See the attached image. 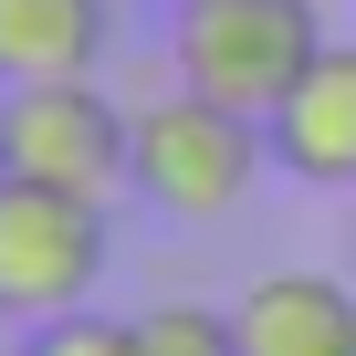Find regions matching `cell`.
<instances>
[{"label":"cell","instance_id":"6da1fadb","mask_svg":"<svg viewBox=\"0 0 356 356\" xmlns=\"http://www.w3.org/2000/svg\"><path fill=\"white\" fill-rule=\"evenodd\" d=\"M262 168H273L262 115H231V105H210L200 84L136 105V200H147L157 220H178V231L231 220V210L252 200Z\"/></svg>","mask_w":356,"mask_h":356},{"label":"cell","instance_id":"7a4b0ae2","mask_svg":"<svg viewBox=\"0 0 356 356\" xmlns=\"http://www.w3.org/2000/svg\"><path fill=\"white\" fill-rule=\"evenodd\" d=\"M0 168L11 178H42V189H74L95 210H115L136 189V115L95 84V74H63V84H0Z\"/></svg>","mask_w":356,"mask_h":356},{"label":"cell","instance_id":"3957f363","mask_svg":"<svg viewBox=\"0 0 356 356\" xmlns=\"http://www.w3.org/2000/svg\"><path fill=\"white\" fill-rule=\"evenodd\" d=\"M314 53H325L314 0H178V32H168L178 84H200L231 115H273Z\"/></svg>","mask_w":356,"mask_h":356},{"label":"cell","instance_id":"277c9868","mask_svg":"<svg viewBox=\"0 0 356 356\" xmlns=\"http://www.w3.org/2000/svg\"><path fill=\"white\" fill-rule=\"evenodd\" d=\"M105 273V210L42 178H0V325H53Z\"/></svg>","mask_w":356,"mask_h":356},{"label":"cell","instance_id":"5b68a950","mask_svg":"<svg viewBox=\"0 0 356 356\" xmlns=\"http://www.w3.org/2000/svg\"><path fill=\"white\" fill-rule=\"evenodd\" d=\"M273 168L304 189H356V42H325L304 63V84L262 115Z\"/></svg>","mask_w":356,"mask_h":356},{"label":"cell","instance_id":"8992f818","mask_svg":"<svg viewBox=\"0 0 356 356\" xmlns=\"http://www.w3.org/2000/svg\"><path fill=\"white\" fill-rule=\"evenodd\" d=\"M241 356H356V293L335 273H262L241 304Z\"/></svg>","mask_w":356,"mask_h":356},{"label":"cell","instance_id":"52a82bcc","mask_svg":"<svg viewBox=\"0 0 356 356\" xmlns=\"http://www.w3.org/2000/svg\"><path fill=\"white\" fill-rule=\"evenodd\" d=\"M105 63V0H0V84H63Z\"/></svg>","mask_w":356,"mask_h":356},{"label":"cell","instance_id":"ba28073f","mask_svg":"<svg viewBox=\"0 0 356 356\" xmlns=\"http://www.w3.org/2000/svg\"><path fill=\"white\" fill-rule=\"evenodd\" d=\"M136 356H241V325L220 304H157L136 314Z\"/></svg>","mask_w":356,"mask_h":356},{"label":"cell","instance_id":"9c48e42d","mask_svg":"<svg viewBox=\"0 0 356 356\" xmlns=\"http://www.w3.org/2000/svg\"><path fill=\"white\" fill-rule=\"evenodd\" d=\"M22 356H136V314H53V325H22Z\"/></svg>","mask_w":356,"mask_h":356},{"label":"cell","instance_id":"30bf717a","mask_svg":"<svg viewBox=\"0 0 356 356\" xmlns=\"http://www.w3.org/2000/svg\"><path fill=\"white\" fill-rule=\"evenodd\" d=\"M346 200H356V189H346ZM346 241H356V220H346Z\"/></svg>","mask_w":356,"mask_h":356},{"label":"cell","instance_id":"8fae6325","mask_svg":"<svg viewBox=\"0 0 356 356\" xmlns=\"http://www.w3.org/2000/svg\"><path fill=\"white\" fill-rule=\"evenodd\" d=\"M0 178H11V168H0Z\"/></svg>","mask_w":356,"mask_h":356}]
</instances>
